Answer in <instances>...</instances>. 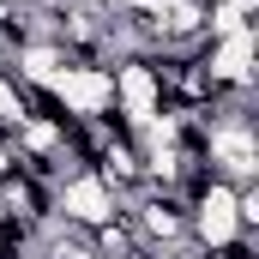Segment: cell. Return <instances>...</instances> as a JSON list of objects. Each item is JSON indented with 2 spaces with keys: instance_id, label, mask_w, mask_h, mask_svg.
<instances>
[{
  "instance_id": "obj_8",
  "label": "cell",
  "mask_w": 259,
  "mask_h": 259,
  "mask_svg": "<svg viewBox=\"0 0 259 259\" xmlns=\"http://www.w3.org/2000/svg\"><path fill=\"white\" fill-rule=\"evenodd\" d=\"M205 6H217V12H235V18H247V24H253V12H259V0H205Z\"/></svg>"
},
{
  "instance_id": "obj_1",
  "label": "cell",
  "mask_w": 259,
  "mask_h": 259,
  "mask_svg": "<svg viewBox=\"0 0 259 259\" xmlns=\"http://www.w3.org/2000/svg\"><path fill=\"white\" fill-rule=\"evenodd\" d=\"M42 97H49V109L61 121H103V115H115V78L97 61H66L42 84Z\"/></svg>"
},
{
  "instance_id": "obj_6",
  "label": "cell",
  "mask_w": 259,
  "mask_h": 259,
  "mask_svg": "<svg viewBox=\"0 0 259 259\" xmlns=\"http://www.w3.org/2000/svg\"><path fill=\"white\" fill-rule=\"evenodd\" d=\"M91 235V247L103 259H127V253H139V229L127 223V211H115L109 223H97V229H84Z\"/></svg>"
},
{
  "instance_id": "obj_9",
  "label": "cell",
  "mask_w": 259,
  "mask_h": 259,
  "mask_svg": "<svg viewBox=\"0 0 259 259\" xmlns=\"http://www.w3.org/2000/svg\"><path fill=\"white\" fill-rule=\"evenodd\" d=\"M127 259H151V253H145V247H139V253H127Z\"/></svg>"
},
{
  "instance_id": "obj_4",
  "label": "cell",
  "mask_w": 259,
  "mask_h": 259,
  "mask_svg": "<svg viewBox=\"0 0 259 259\" xmlns=\"http://www.w3.org/2000/svg\"><path fill=\"white\" fill-rule=\"evenodd\" d=\"M199 72H205V84L217 91V97H229V91H253L259 84V30H235V36H211V42H199Z\"/></svg>"
},
{
  "instance_id": "obj_3",
  "label": "cell",
  "mask_w": 259,
  "mask_h": 259,
  "mask_svg": "<svg viewBox=\"0 0 259 259\" xmlns=\"http://www.w3.org/2000/svg\"><path fill=\"white\" fill-rule=\"evenodd\" d=\"M109 78H115V121L127 133H139L145 121H157L169 103H163V72H157V55H121L109 61Z\"/></svg>"
},
{
  "instance_id": "obj_5",
  "label": "cell",
  "mask_w": 259,
  "mask_h": 259,
  "mask_svg": "<svg viewBox=\"0 0 259 259\" xmlns=\"http://www.w3.org/2000/svg\"><path fill=\"white\" fill-rule=\"evenodd\" d=\"M121 211V193L97 175V169H78V175H66L61 187H55V217H61L66 229H97V223H109Z\"/></svg>"
},
{
  "instance_id": "obj_7",
  "label": "cell",
  "mask_w": 259,
  "mask_h": 259,
  "mask_svg": "<svg viewBox=\"0 0 259 259\" xmlns=\"http://www.w3.org/2000/svg\"><path fill=\"white\" fill-rule=\"evenodd\" d=\"M30 115V84H18L12 72H0V133H12Z\"/></svg>"
},
{
  "instance_id": "obj_2",
  "label": "cell",
  "mask_w": 259,
  "mask_h": 259,
  "mask_svg": "<svg viewBox=\"0 0 259 259\" xmlns=\"http://www.w3.org/2000/svg\"><path fill=\"white\" fill-rule=\"evenodd\" d=\"M187 235L199 253H223L229 241H241V217H235V187L205 175L199 187H187Z\"/></svg>"
}]
</instances>
